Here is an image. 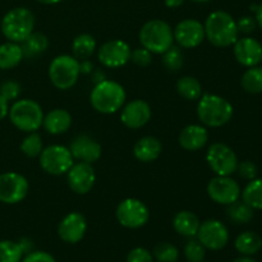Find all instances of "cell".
Here are the masks:
<instances>
[{"instance_id": "9", "label": "cell", "mask_w": 262, "mask_h": 262, "mask_svg": "<svg viewBox=\"0 0 262 262\" xmlns=\"http://www.w3.org/2000/svg\"><path fill=\"white\" fill-rule=\"evenodd\" d=\"M115 216L122 227L128 229H138L145 227L150 220V210L145 202L138 199H125L115 210Z\"/></svg>"}, {"instance_id": "49", "label": "cell", "mask_w": 262, "mask_h": 262, "mask_svg": "<svg viewBox=\"0 0 262 262\" xmlns=\"http://www.w3.org/2000/svg\"><path fill=\"white\" fill-rule=\"evenodd\" d=\"M35 2L40 3V4H45V5H54V4H58V3L63 2V0H35Z\"/></svg>"}, {"instance_id": "11", "label": "cell", "mask_w": 262, "mask_h": 262, "mask_svg": "<svg viewBox=\"0 0 262 262\" xmlns=\"http://www.w3.org/2000/svg\"><path fill=\"white\" fill-rule=\"evenodd\" d=\"M30 184L26 177L15 171L0 174V202L5 205H15L27 197Z\"/></svg>"}, {"instance_id": "20", "label": "cell", "mask_w": 262, "mask_h": 262, "mask_svg": "<svg viewBox=\"0 0 262 262\" xmlns=\"http://www.w3.org/2000/svg\"><path fill=\"white\" fill-rule=\"evenodd\" d=\"M69 151L74 160L89 164L96 163L102 154L101 145L89 135H79L74 137L69 146Z\"/></svg>"}, {"instance_id": "1", "label": "cell", "mask_w": 262, "mask_h": 262, "mask_svg": "<svg viewBox=\"0 0 262 262\" xmlns=\"http://www.w3.org/2000/svg\"><path fill=\"white\" fill-rule=\"evenodd\" d=\"M205 37L215 48H229L237 41V20L228 12L215 10L207 15L204 23Z\"/></svg>"}, {"instance_id": "41", "label": "cell", "mask_w": 262, "mask_h": 262, "mask_svg": "<svg viewBox=\"0 0 262 262\" xmlns=\"http://www.w3.org/2000/svg\"><path fill=\"white\" fill-rule=\"evenodd\" d=\"M127 262H154V256L146 248L136 247L128 253Z\"/></svg>"}, {"instance_id": "47", "label": "cell", "mask_w": 262, "mask_h": 262, "mask_svg": "<svg viewBox=\"0 0 262 262\" xmlns=\"http://www.w3.org/2000/svg\"><path fill=\"white\" fill-rule=\"evenodd\" d=\"M184 2H186V0H164L166 7L170 8V9H176V8L182 7V5L184 4Z\"/></svg>"}, {"instance_id": "17", "label": "cell", "mask_w": 262, "mask_h": 262, "mask_svg": "<svg viewBox=\"0 0 262 262\" xmlns=\"http://www.w3.org/2000/svg\"><path fill=\"white\" fill-rule=\"evenodd\" d=\"M120 110V122L129 129H140L145 127L152 115L150 104L141 99L127 102Z\"/></svg>"}, {"instance_id": "33", "label": "cell", "mask_w": 262, "mask_h": 262, "mask_svg": "<svg viewBox=\"0 0 262 262\" xmlns=\"http://www.w3.org/2000/svg\"><path fill=\"white\" fill-rule=\"evenodd\" d=\"M42 150V138H41V136L36 132L28 133V136H26V137L23 138L22 143H20V151H22L23 155H26L27 158H38Z\"/></svg>"}, {"instance_id": "3", "label": "cell", "mask_w": 262, "mask_h": 262, "mask_svg": "<svg viewBox=\"0 0 262 262\" xmlns=\"http://www.w3.org/2000/svg\"><path fill=\"white\" fill-rule=\"evenodd\" d=\"M127 94L119 82L106 79L95 83L90 94V102L92 107L100 114H114L119 112L125 104Z\"/></svg>"}, {"instance_id": "26", "label": "cell", "mask_w": 262, "mask_h": 262, "mask_svg": "<svg viewBox=\"0 0 262 262\" xmlns=\"http://www.w3.org/2000/svg\"><path fill=\"white\" fill-rule=\"evenodd\" d=\"M25 59L22 48L18 42L7 41L0 45V69L8 71L19 66L20 61Z\"/></svg>"}, {"instance_id": "12", "label": "cell", "mask_w": 262, "mask_h": 262, "mask_svg": "<svg viewBox=\"0 0 262 262\" xmlns=\"http://www.w3.org/2000/svg\"><path fill=\"white\" fill-rule=\"evenodd\" d=\"M207 194L210 199L217 205H228L233 204L237 200L241 199V189L239 183L232 177H222L216 176L207 183Z\"/></svg>"}, {"instance_id": "4", "label": "cell", "mask_w": 262, "mask_h": 262, "mask_svg": "<svg viewBox=\"0 0 262 262\" xmlns=\"http://www.w3.org/2000/svg\"><path fill=\"white\" fill-rule=\"evenodd\" d=\"M141 46L152 54L165 53L174 45L173 28L163 19L147 20L140 30Z\"/></svg>"}, {"instance_id": "50", "label": "cell", "mask_w": 262, "mask_h": 262, "mask_svg": "<svg viewBox=\"0 0 262 262\" xmlns=\"http://www.w3.org/2000/svg\"><path fill=\"white\" fill-rule=\"evenodd\" d=\"M233 262H257V261L253 260L251 256H242V257H239V258H235Z\"/></svg>"}, {"instance_id": "48", "label": "cell", "mask_w": 262, "mask_h": 262, "mask_svg": "<svg viewBox=\"0 0 262 262\" xmlns=\"http://www.w3.org/2000/svg\"><path fill=\"white\" fill-rule=\"evenodd\" d=\"M255 19H256V23H257L258 27L262 30V3L257 5V9L255 10Z\"/></svg>"}, {"instance_id": "29", "label": "cell", "mask_w": 262, "mask_h": 262, "mask_svg": "<svg viewBox=\"0 0 262 262\" xmlns=\"http://www.w3.org/2000/svg\"><path fill=\"white\" fill-rule=\"evenodd\" d=\"M177 92L188 101H197L202 96V84L196 77L183 76L177 82Z\"/></svg>"}, {"instance_id": "19", "label": "cell", "mask_w": 262, "mask_h": 262, "mask_svg": "<svg viewBox=\"0 0 262 262\" xmlns=\"http://www.w3.org/2000/svg\"><path fill=\"white\" fill-rule=\"evenodd\" d=\"M233 54L238 63L246 68L258 66L262 61V45L251 36H243L233 43Z\"/></svg>"}, {"instance_id": "8", "label": "cell", "mask_w": 262, "mask_h": 262, "mask_svg": "<svg viewBox=\"0 0 262 262\" xmlns=\"http://www.w3.org/2000/svg\"><path fill=\"white\" fill-rule=\"evenodd\" d=\"M41 169L50 176H63L74 164L69 147L63 145H50L43 147L38 156Z\"/></svg>"}, {"instance_id": "35", "label": "cell", "mask_w": 262, "mask_h": 262, "mask_svg": "<svg viewBox=\"0 0 262 262\" xmlns=\"http://www.w3.org/2000/svg\"><path fill=\"white\" fill-rule=\"evenodd\" d=\"M152 256L159 262H177L179 258V250L171 243L160 242L154 248Z\"/></svg>"}, {"instance_id": "42", "label": "cell", "mask_w": 262, "mask_h": 262, "mask_svg": "<svg viewBox=\"0 0 262 262\" xmlns=\"http://www.w3.org/2000/svg\"><path fill=\"white\" fill-rule=\"evenodd\" d=\"M256 27H257V23H256L255 17H251V15H243L237 20L238 32L246 36L251 35L256 30Z\"/></svg>"}, {"instance_id": "16", "label": "cell", "mask_w": 262, "mask_h": 262, "mask_svg": "<svg viewBox=\"0 0 262 262\" xmlns=\"http://www.w3.org/2000/svg\"><path fill=\"white\" fill-rule=\"evenodd\" d=\"M68 186L74 193L87 194L95 186L96 182V173L92 164L77 161L67 173Z\"/></svg>"}, {"instance_id": "40", "label": "cell", "mask_w": 262, "mask_h": 262, "mask_svg": "<svg viewBox=\"0 0 262 262\" xmlns=\"http://www.w3.org/2000/svg\"><path fill=\"white\" fill-rule=\"evenodd\" d=\"M130 61H133L138 67H147L152 63V53H150L143 46L133 49L130 53Z\"/></svg>"}, {"instance_id": "13", "label": "cell", "mask_w": 262, "mask_h": 262, "mask_svg": "<svg viewBox=\"0 0 262 262\" xmlns=\"http://www.w3.org/2000/svg\"><path fill=\"white\" fill-rule=\"evenodd\" d=\"M197 239L206 250L220 251L229 242V232L220 220L209 219L200 224Z\"/></svg>"}, {"instance_id": "21", "label": "cell", "mask_w": 262, "mask_h": 262, "mask_svg": "<svg viewBox=\"0 0 262 262\" xmlns=\"http://www.w3.org/2000/svg\"><path fill=\"white\" fill-rule=\"evenodd\" d=\"M209 132L202 124H189L181 130L178 136V142L181 147L186 151H200L207 145Z\"/></svg>"}, {"instance_id": "46", "label": "cell", "mask_w": 262, "mask_h": 262, "mask_svg": "<svg viewBox=\"0 0 262 262\" xmlns=\"http://www.w3.org/2000/svg\"><path fill=\"white\" fill-rule=\"evenodd\" d=\"M8 113H9V102L0 95V122L8 117Z\"/></svg>"}, {"instance_id": "7", "label": "cell", "mask_w": 262, "mask_h": 262, "mask_svg": "<svg viewBox=\"0 0 262 262\" xmlns=\"http://www.w3.org/2000/svg\"><path fill=\"white\" fill-rule=\"evenodd\" d=\"M79 60L73 55H58L49 66V78L58 90H69L77 83L79 77Z\"/></svg>"}, {"instance_id": "43", "label": "cell", "mask_w": 262, "mask_h": 262, "mask_svg": "<svg viewBox=\"0 0 262 262\" xmlns=\"http://www.w3.org/2000/svg\"><path fill=\"white\" fill-rule=\"evenodd\" d=\"M20 262H56V260L45 251H32L27 253Z\"/></svg>"}, {"instance_id": "5", "label": "cell", "mask_w": 262, "mask_h": 262, "mask_svg": "<svg viewBox=\"0 0 262 262\" xmlns=\"http://www.w3.org/2000/svg\"><path fill=\"white\" fill-rule=\"evenodd\" d=\"M35 15L28 8H13L3 17L2 33L8 41L20 43L35 31Z\"/></svg>"}, {"instance_id": "32", "label": "cell", "mask_w": 262, "mask_h": 262, "mask_svg": "<svg viewBox=\"0 0 262 262\" xmlns=\"http://www.w3.org/2000/svg\"><path fill=\"white\" fill-rule=\"evenodd\" d=\"M241 197L253 210H262V178H255L248 182Z\"/></svg>"}, {"instance_id": "34", "label": "cell", "mask_w": 262, "mask_h": 262, "mask_svg": "<svg viewBox=\"0 0 262 262\" xmlns=\"http://www.w3.org/2000/svg\"><path fill=\"white\" fill-rule=\"evenodd\" d=\"M23 252L18 242L0 241V262H20Z\"/></svg>"}, {"instance_id": "27", "label": "cell", "mask_w": 262, "mask_h": 262, "mask_svg": "<svg viewBox=\"0 0 262 262\" xmlns=\"http://www.w3.org/2000/svg\"><path fill=\"white\" fill-rule=\"evenodd\" d=\"M234 247L242 256H253L262 248V238L257 233L247 230L235 238Z\"/></svg>"}, {"instance_id": "30", "label": "cell", "mask_w": 262, "mask_h": 262, "mask_svg": "<svg viewBox=\"0 0 262 262\" xmlns=\"http://www.w3.org/2000/svg\"><path fill=\"white\" fill-rule=\"evenodd\" d=\"M227 216L235 224H248L255 216V210L243 200H237L227 206Z\"/></svg>"}, {"instance_id": "36", "label": "cell", "mask_w": 262, "mask_h": 262, "mask_svg": "<svg viewBox=\"0 0 262 262\" xmlns=\"http://www.w3.org/2000/svg\"><path fill=\"white\" fill-rule=\"evenodd\" d=\"M163 55V64L168 71L178 72L183 67V53H182L179 46H171L170 49L165 51Z\"/></svg>"}, {"instance_id": "22", "label": "cell", "mask_w": 262, "mask_h": 262, "mask_svg": "<svg viewBox=\"0 0 262 262\" xmlns=\"http://www.w3.org/2000/svg\"><path fill=\"white\" fill-rule=\"evenodd\" d=\"M163 152V145L160 140L154 136H145L136 142L133 147V155L141 163H152L158 160Z\"/></svg>"}, {"instance_id": "37", "label": "cell", "mask_w": 262, "mask_h": 262, "mask_svg": "<svg viewBox=\"0 0 262 262\" xmlns=\"http://www.w3.org/2000/svg\"><path fill=\"white\" fill-rule=\"evenodd\" d=\"M183 253L187 262H204L205 256H206V248L202 246L199 239L191 238L184 246Z\"/></svg>"}, {"instance_id": "38", "label": "cell", "mask_w": 262, "mask_h": 262, "mask_svg": "<svg viewBox=\"0 0 262 262\" xmlns=\"http://www.w3.org/2000/svg\"><path fill=\"white\" fill-rule=\"evenodd\" d=\"M237 173L239 174L241 178L250 182L252 181V179L257 178L258 169H257V165H256L253 161L243 160V161H238Z\"/></svg>"}, {"instance_id": "25", "label": "cell", "mask_w": 262, "mask_h": 262, "mask_svg": "<svg viewBox=\"0 0 262 262\" xmlns=\"http://www.w3.org/2000/svg\"><path fill=\"white\" fill-rule=\"evenodd\" d=\"M19 45L20 48H22L23 56L27 59H33L36 58V56L45 53L49 49L50 42H49V38L45 33L35 32V31H33V32L31 33L26 40H23Z\"/></svg>"}, {"instance_id": "31", "label": "cell", "mask_w": 262, "mask_h": 262, "mask_svg": "<svg viewBox=\"0 0 262 262\" xmlns=\"http://www.w3.org/2000/svg\"><path fill=\"white\" fill-rule=\"evenodd\" d=\"M241 86L247 94H262V67L255 66L247 68L241 78Z\"/></svg>"}, {"instance_id": "18", "label": "cell", "mask_w": 262, "mask_h": 262, "mask_svg": "<svg viewBox=\"0 0 262 262\" xmlns=\"http://www.w3.org/2000/svg\"><path fill=\"white\" fill-rule=\"evenodd\" d=\"M87 232V220L81 212H69L61 219L58 227V234L63 242L76 245L83 239Z\"/></svg>"}, {"instance_id": "28", "label": "cell", "mask_w": 262, "mask_h": 262, "mask_svg": "<svg viewBox=\"0 0 262 262\" xmlns=\"http://www.w3.org/2000/svg\"><path fill=\"white\" fill-rule=\"evenodd\" d=\"M96 40L90 33H81L76 36L72 42V53L77 60H84L90 59V56L96 50Z\"/></svg>"}, {"instance_id": "51", "label": "cell", "mask_w": 262, "mask_h": 262, "mask_svg": "<svg viewBox=\"0 0 262 262\" xmlns=\"http://www.w3.org/2000/svg\"><path fill=\"white\" fill-rule=\"evenodd\" d=\"M192 2H194V3H206V2H210V0H192Z\"/></svg>"}, {"instance_id": "14", "label": "cell", "mask_w": 262, "mask_h": 262, "mask_svg": "<svg viewBox=\"0 0 262 262\" xmlns=\"http://www.w3.org/2000/svg\"><path fill=\"white\" fill-rule=\"evenodd\" d=\"M130 53L132 49L129 43L120 38H114L100 46L97 59L106 68H120L130 61Z\"/></svg>"}, {"instance_id": "23", "label": "cell", "mask_w": 262, "mask_h": 262, "mask_svg": "<svg viewBox=\"0 0 262 262\" xmlns=\"http://www.w3.org/2000/svg\"><path fill=\"white\" fill-rule=\"evenodd\" d=\"M71 125L72 115L66 109H53L43 115L42 127L49 135H63L71 128Z\"/></svg>"}, {"instance_id": "44", "label": "cell", "mask_w": 262, "mask_h": 262, "mask_svg": "<svg viewBox=\"0 0 262 262\" xmlns=\"http://www.w3.org/2000/svg\"><path fill=\"white\" fill-rule=\"evenodd\" d=\"M18 245H19V247H20V250H22L23 255H27V253L32 252L33 245H32V242L28 239V238H22V239L18 242Z\"/></svg>"}, {"instance_id": "10", "label": "cell", "mask_w": 262, "mask_h": 262, "mask_svg": "<svg viewBox=\"0 0 262 262\" xmlns=\"http://www.w3.org/2000/svg\"><path fill=\"white\" fill-rule=\"evenodd\" d=\"M206 161L216 176L232 177L237 171V154L225 143H212L206 152Z\"/></svg>"}, {"instance_id": "6", "label": "cell", "mask_w": 262, "mask_h": 262, "mask_svg": "<svg viewBox=\"0 0 262 262\" xmlns=\"http://www.w3.org/2000/svg\"><path fill=\"white\" fill-rule=\"evenodd\" d=\"M43 110L37 101L31 99L15 100L9 106L8 117L12 124L22 132L31 133L42 127Z\"/></svg>"}, {"instance_id": "2", "label": "cell", "mask_w": 262, "mask_h": 262, "mask_svg": "<svg viewBox=\"0 0 262 262\" xmlns=\"http://www.w3.org/2000/svg\"><path fill=\"white\" fill-rule=\"evenodd\" d=\"M197 104V117L202 125L220 128L232 120L233 105L223 96L215 94H202Z\"/></svg>"}, {"instance_id": "45", "label": "cell", "mask_w": 262, "mask_h": 262, "mask_svg": "<svg viewBox=\"0 0 262 262\" xmlns=\"http://www.w3.org/2000/svg\"><path fill=\"white\" fill-rule=\"evenodd\" d=\"M94 69L91 61L89 59H84V60H79V73L81 74H90Z\"/></svg>"}, {"instance_id": "15", "label": "cell", "mask_w": 262, "mask_h": 262, "mask_svg": "<svg viewBox=\"0 0 262 262\" xmlns=\"http://www.w3.org/2000/svg\"><path fill=\"white\" fill-rule=\"evenodd\" d=\"M173 35L174 42H177L179 48L183 49L197 48L206 38L204 25L194 18L181 20L173 30Z\"/></svg>"}, {"instance_id": "24", "label": "cell", "mask_w": 262, "mask_h": 262, "mask_svg": "<svg viewBox=\"0 0 262 262\" xmlns=\"http://www.w3.org/2000/svg\"><path fill=\"white\" fill-rule=\"evenodd\" d=\"M200 224H201V222L197 217V215L194 212L188 211V210H182V211L177 212L173 219L174 230L179 235H183L187 238L196 237Z\"/></svg>"}, {"instance_id": "39", "label": "cell", "mask_w": 262, "mask_h": 262, "mask_svg": "<svg viewBox=\"0 0 262 262\" xmlns=\"http://www.w3.org/2000/svg\"><path fill=\"white\" fill-rule=\"evenodd\" d=\"M20 94V84L18 83L17 81H13V79H9V81H5L4 83H2L0 86V95L9 101H15L18 99Z\"/></svg>"}]
</instances>
